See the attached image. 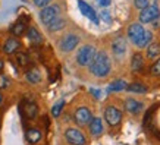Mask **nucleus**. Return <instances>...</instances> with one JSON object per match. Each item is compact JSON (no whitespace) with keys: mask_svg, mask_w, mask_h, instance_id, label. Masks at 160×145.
Listing matches in <instances>:
<instances>
[{"mask_svg":"<svg viewBox=\"0 0 160 145\" xmlns=\"http://www.w3.org/2000/svg\"><path fill=\"white\" fill-rule=\"evenodd\" d=\"M50 2L52 0H34V5L38 7H46V6H49Z\"/></svg>","mask_w":160,"mask_h":145,"instance_id":"obj_31","label":"nucleus"},{"mask_svg":"<svg viewBox=\"0 0 160 145\" xmlns=\"http://www.w3.org/2000/svg\"><path fill=\"white\" fill-rule=\"evenodd\" d=\"M90 70L96 76H106L107 73L110 72V59H109V56L104 51L96 53L91 65H90Z\"/></svg>","mask_w":160,"mask_h":145,"instance_id":"obj_1","label":"nucleus"},{"mask_svg":"<svg viewBox=\"0 0 160 145\" xmlns=\"http://www.w3.org/2000/svg\"><path fill=\"white\" fill-rule=\"evenodd\" d=\"M2 69H3V62L0 60V72H2Z\"/></svg>","mask_w":160,"mask_h":145,"instance_id":"obj_37","label":"nucleus"},{"mask_svg":"<svg viewBox=\"0 0 160 145\" xmlns=\"http://www.w3.org/2000/svg\"><path fill=\"white\" fill-rule=\"evenodd\" d=\"M100 18H102L104 22H107V24H110L112 22V16H110V13H109L106 9H103L102 12H100Z\"/></svg>","mask_w":160,"mask_h":145,"instance_id":"obj_30","label":"nucleus"},{"mask_svg":"<svg viewBox=\"0 0 160 145\" xmlns=\"http://www.w3.org/2000/svg\"><path fill=\"white\" fill-rule=\"evenodd\" d=\"M131 68L134 72H140L144 68V57L141 53H135L132 56V60H131Z\"/></svg>","mask_w":160,"mask_h":145,"instance_id":"obj_16","label":"nucleus"},{"mask_svg":"<svg viewBox=\"0 0 160 145\" xmlns=\"http://www.w3.org/2000/svg\"><path fill=\"white\" fill-rule=\"evenodd\" d=\"M78 43H79V38H78L77 35L68 34V35H65V37L60 40L59 47H60V50H62V51H72L73 48L77 47Z\"/></svg>","mask_w":160,"mask_h":145,"instance_id":"obj_8","label":"nucleus"},{"mask_svg":"<svg viewBox=\"0 0 160 145\" xmlns=\"http://www.w3.org/2000/svg\"><path fill=\"white\" fill-rule=\"evenodd\" d=\"M112 51H113V56L116 59H122L126 53V43L123 38H116L112 44Z\"/></svg>","mask_w":160,"mask_h":145,"instance_id":"obj_10","label":"nucleus"},{"mask_svg":"<svg viewBox=\"0 0 160 145\" xmlns=\"http://www.w3.org/2000/svg\"><path fill=\"white\" fill-rule=\"evenodd\" d=\"M104 119H106V122L110 126H116L122 120V113H121V110H118L116 107L109 106L104 110Z\"/></svg>","mask_w":160,"mask_h":145,"instance_id":"obj_5","label":"nucleus"},{"mask_svg":"<svg viewBox=\"0 0 160 145\" xmlns=\"http://www.w3.org/2000/svg\"><path fill=\"white\" fill-rule=\"evenodd\" d=\"M6 87H8V78L5 75H0V89H3Z\"/></svg>","mask_w":160,"mask_h":145,"instance_id":"obj_32","label":"nucleus"},{"mask_svg":"<svg viewBox=\"0 0 160 145\" xmlns=\"http://www.w3.org/2000/svg\"><path fill=\"white\" fill-rule=\"evenodd\" d=\"M91 94H92V95H96V97H100V95H102V92L98 91V89H91Z\"/></svg>","mask_w":160,"mask_h":145,"instance_id":"obj_35","label":"nucleus"},{"mask_svg":"<svg viewBox=\"0 0 160 145\" xmlns=\"http://www.w3.org/2000/svg\"><path fill=\"white\" fill-rule=\"evenodd\" d=\"M27 35H28V40H29V41H31L32 44H35V46L43 41V38H41V34H40V32L35 28H28V31H27Z\"/></svg>","mask_w":160,"mask_h":145,"instance_id":"obj_21","label":"nucleus"},{"mask_svg":"<svg viewBox=\"0 0 160 145\" xmlns=\"http://www.w3.org/2000/svg\"><path fill=\"white\" fill-rule=\"evenodd\" d=\"M160 54V44L159 43H150L147 47V57L148 59H156Z\"/></svg>","mask_w":160,"mask_h":145,"instance_id":"obj_22","label":"nucleus"},{"mask_svg":"<svg viewBox=\"0 0 160 145\" xmlns=\"http://www.w3.org/2000/svg\"><path fill=\"white\" fill-rule=\"evenodd\" d=\"M78 6H79V10L82 12L84 16H87L88 19L92 21L94 24H98V21H100V19H98L97 13H96V10L92 9L88 3H85V2H82V0H79V2H78Z\"/></svg>","mask_w":160,"mask_h":145,"instance_id":"obj_9","label":"nucleus"},{"mask_svg":"<svg viewBox=\"0 0 160 145\" xmlns=\"http://www.w3.org/2000/svg\"><path fill=\"white\" fill-rule=\"evenodd\" d=\"M144 31H146V29L142 28L141 24H131L129 28H128V37H129V40H131L132 43L135 44L137 41L141 38V35L144 34Z\"/></svg>","mask_w":160,"mask_h":145,"instance_id":"obj_11","label":"nucleus"},{"mask_svg":"<svg viewBox=\"0 0 160 145\" xmlns=\"http://www.w3.org/2000/svg\"><path fill=\"white\" fill-rule=\"evenodd\" d=\"M126 82L123 81V79H116L115 82H112L109 87H107V91L109 92H116V91H123V89H126Z\"/></svg>","mask_w":160,"mask_h":145,"instance_id":"obj_20","label":"nucleus"},{"mask_svg":"<svg viewBox=\"0 0 160 145\" xmlns=\"http://www.w3.org/2000/svg\"><path fill=\"white\" fill-rule=\"evenodd\" d=\"M66 25V21L62 19V18H54L52 22L47 24V28H49L50 32H56V31H60L62 28H65Z\"/></svg>","mask_w":160,"mask_h":145,"instance_id":"obj_17","label":"nucleus"},{"mask_svg":"<svg viewBox=\"0 0 160 145\" xmlns=\"http://www.w3.org/2000/svg\"><path fill=\"white\" fill-rule=\"evenodd\" d=\"M21 110L24 113L25 116L28 119H35L37 114H38V107L35 103H31V101H25L22 106H21Z\"/></svg>","mask_w":160,"mask_h":145,"instance_id":"obj_12","label":"nucleus"},{"mask_svg":"<svg viewBox=\"0 0 160 145\" xmlns=\"http://www.w3.org/2000/svg\"><path fill=\"white\" fill-rule=\"evenodd\" d=\"M151 24H153V27H154V28H160V15H159V16H156L154 19L151 21Z\"/></svg>","mask_w":160,"mask_h":145,"instance_id":"obj_33","label":"nucleus"},{"mask_svg":"<svg viewBox=\"0 0 160 145\" xmlns=\"http://www.w3.org/2000/svg\"><path fill=\"white\" fill-rule=\"evenodd\" d=\"M16 62L19 63V66H22V68L28 66V65H29V57H28V54H25V53H18V54H16Z\"/></svg>","mask_w":160,"mask_h":145,"instance_id":"obj_26","label":"nucleus"},{"mask_svg":"<svg viewBox=\"0 0 160 145\" xmlns=\"http://www.w3.org/2000/svg\"><path fill=\"white\" fill-rule=\"evenodd\" d=\"M97 3L100 6H103V7H106V6L110 5V0H97Z\"/></svg>","mask_w":160,"mask_h":145,"instance_id":"obj_34","label":"nucleus"},{"mask_svg":"<svg viewBox=\"0 0 160 145\" xmlns=\"http://www.w3.org/2000/svg\"><path fill=\"white\" fill-rule=\"evenodd\" d=\"M151 38H153V34H151L150 31H144V34L141 35V38L135 43V46L137 47H140V48L147 47V44L151 43Z\"/></svg>","mask_w":160,"mask_h":145,"instance_id":"obj_23","label":"nucleus"},{"mask_svg":"<svg viewBox=\"0 0 160 145\" xmlns=\"http://www.w3.org/2000/svg\"><path fill=\"white\" fill-rule=\"evenodd\" d=\"M25 78H27V81H28L29 84H38L40 81H41V73H40L38 69H29L28 72H27V75H25Z\"/></svg>","mask_w":160,"mask_h":145,"instance_id":"obj_19","label":"nucleus"},{"mask_svg":"<svg viewBox=\"0 0 160 145\" xmlns=\"http://www.w3.org/2000/svg\"><path fill=\"white\" fill-rule=\"evenodd\" d=\"M63 106H65V101H63V100H60V101H58L56 104H54L53 109H52V114H53V117H58L59 114H60Z\"/></svg>","mask_w":160,"mask_h":145,"instance_id":"obj_27","label":"nucleus"},{"mask_svg":"<svg viewBox=\"0 0 160 145\" xmlns=\"http://www.w3.org/2000/svg\"><path fill=\"white\" fill-rule=\"evenodd\" d=\"M25 138H27V141H28L29 144H37V142H40V139H41V132L38 131V129H28L27 131V133H25Z\"/></svg>","mask_w":160,"mask_h":145,"instance_id":"obj_18","label":"nucleus"},{"mask_svg":"<svg viewBox=\"0 0 160 145\" xmlns=\"http://www.w3.org/2000/svg\"><path fill=\"white\" fill-rule=\"evenodd\" d=\"M2 103H3V95L0 94V106H2Z\"/></svg>","mask_w":160,"mask_h":145,"instance_id":"obj_36","label":"nucleus"},{"mask_svg":"<svg viewBox=\"0 0 160 145\" xmlns=\"http://www.w3.org/2000/svg\"><path fill=\"white\" fill-rule=\"evenodd\" d=\"M96 53L97 51H96V48L92 47V46H84V47H81V50L77 54V62L81 66H90L94 56H96Z\"/></svg>","mask_w":160,"mask_h":145,"instance_id":"obj_2","label":"nucleus"},{"mask_svg":"<svg viewBox=\"0 0 160 145\" xmlns=\"http://www.w3.org/2000/svg\"><path fill=\"white\" fill-rule=\"evenodd\" d=\"M126 89L129 92H135V94H144V92H147V88L138 82H134V84H131V85H128Z\"/></svg>","mask_w":160,"mask_h":145,"instance_id":"obj_24","label":"nucleus"},{"mask_svg":"<svg viewBox=\"0 0 160 145\" xmlns=\"http://www.w3.org/2000/svg\"><path fill=\"white\" fill-rule=\"evenodd\" d=\"M19 46H21V43H19V40H16V38H9V40H6V43H5V46H3V51L5 53H8V54H12V53H15L18 48H19Z\"/></svg>","mask_w":160,"mask_h":145,"instance_id":"obj_15","label":"nucleus"},{"mask_svg":"<svg viewBox=\"0 0 160 145\" xmlns=\"http://www.w3.org/2000/svg\"><path fill=\"white\" fill-rule=\"evenodd\" d=\"M59 16V6L58 5H53V6H46L43 10H41V13H40V19L43 24H49L54 18H58Z\"/></svg>","mask_w":160,"mask_h":145,"instance_id":"obj_6","label":"nucleus"},{"mask_svg":"<svg viewBox=\"0 0 160 145\" xmlns=\"http://www.w3.org/2000/svg\"><path fill=\"white\" fill-rule=\"evenodd\" d=\"M25 28H27L25 24L22 22V21H19V22H16V24L10 28V32H12L13 35H21V34H24L25 32Z\"/></svg>","mask_w":160,"mask_h":145,"instance_id":"obj_25","label":"nucleus"},{"mask_svg":"<svg viewBox=\"0 0 160 145\" xmlns=\"http://www.w3.org/2000/svg\"><path fill=\"white\" fill-rule=\"evenodd\" d=\"M141 109H142V104H141L140 101L132 100V98L126 100V103H125V110L128 111V113H131V114H137V113H140V111H141Z\"/></svg>","mask_w":160,"mask_h":145,"instance_id":"obj_14","label":"nucleus"},{"mask_svg":"<svg viewBox=\"0 0 160 145\" xmlns=\"http://www.w3.org/2000/svg\"><path fill=\"white\" fill-rule=\"evenodd\" d=\"M134 5H135L137 9H144L150 5V2L148 0H134Z\"/></svg>","mask_w":160,"mask_h":145,"instance_id":"obj_29","label":"nucleus"},{"mask_svg":"<svg viewBox=\"0 0 160 145\" xmlns=\"http://www.w3.org/2000/svg\"><path fill=\"white\" fill-rule=\"evenodd\" d=\"M159 15H160L159 6H156V5H148L147 7L141 9V13H140V21H141V24H148V22H151V21L154 19L156 16H159Z\"/></svg>","mask_w":160,"mask_h":145,"instance_id":"obj_4","label":"nucleus"},{"mask_svg":"<svg viewBox=\"0 0 160 145\" xmlns=\"http://www.w3.org/2000/svg\"><path fill=\"white\" fill-rule=\"evenodd\" d=\"M73 117H75V122H77L79 126H85L91 122L92 114H91V111H90V109H87V107H79V109L75 111V116Z\"/></svg>","mask_w":160,"mask_h":145,"instance_id":"obj_7","label":"nucleus"},{"mask_svg":"<svg viewBox=\"0 0 160 145\" xmlns=\"http://www.w3.org/2000/svg\"><path fill=\"white\" fill-rule=\"evenodd\" d=\"M65 138L71 145H85V136L81 131L78 129H73V128H69L65 132Z\"/></svg>","mask_w":160,"mask_h":145,"instance_id":"obj_3","label":"nucleus"},{"mask_svg":"<svg viewBox=\"0 0 160 145\" xmlns=\"http://www.w3.org/2000/svg\"><path fill=\"white\" fill-rule=\"evenodd\" d=\"M88 126H90L91 135H94V136L100 135L103 132V123H102V119H100V117H92L91 122L88 123Z\"/></svg>","mask_w":160,"mask_h":145,"instance_id":"obj_13","label":"nucleus"},{"mask_svg":"<svg viewBox=\"0 0 160 145\" xmlns=\"http://www.w3.org/2000/svg\"><path fill=\"white\" fill-rule=\"evenodd\" d=\"M150 72H151V75H154V76H160V59H157V60L153 63V66L150 68Z\"/></svg>","mask_w":160,"mask_h":145,"instance_id":"obj_28","label":"nucleus"}]
</instances>
